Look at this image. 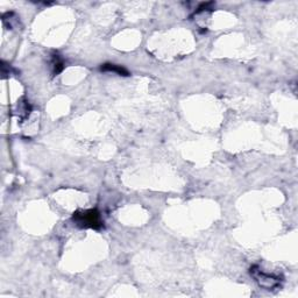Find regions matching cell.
Returning <instances> with one entry per match:
<instances>
[{
	"label": "cell",
	"mask_w": 298,
	"mask_h": 298,
	"mask_svg": "<svg viewBox=\"0 0 298 298\" xmlns=\"http://www.w3.org/2000/svg\"><path fill=\"white\" fill-rule=\"evenodd\" d=\"M73 221L82 228L99 229L104 225L101 213L97 210H86V211L75 212L73 216Z\"/></svg>",
	"instance_id": "cell-1"
},
{
	"label": "cell",
	"mask_w": 298,
	"mask_h": 298,
	"mask_svg": "<svg viewBox=\"0 0 298 298\" xmlns=\"http://www.w3.org/2000/svg\"><path fill=\"white\" fill-rule=\"evenodd\" d=\"M250 275L255 279L257 284H259L261 288H264L267 290H274L279 288L281 285L282 280L279 276L270 275V274L263 273L259 267H257V266H254V267L250 268Z\"/></svg>",
	"instance_id": "cell-2"
},
{
	"label": "cell",
	"mask_w": 298,
	"mask_h": 298,
	"mask_svg": "<svg viewBox=\"0 0 298 298\" xmlns=\"http://www.w3.org/2000/svg\"><path fill=\"white\" fill-rule=\"evenodd\" d=\"M101 70L104 73H114L119 75V76H128L129 73L127 71L124 67L112 64V63H105L101 67Z\"/></svg>",
	"instance_id": "cell-3"
},
{
	"label": "cell",
	"mask_w": 298,
	"mask_h": 298,
	"mask_svg": "<svg viewBox=\"0 0 298 298\" xmlns=\"http://www.w3.org/2000/svg\"><path fill=\"white\" fill-rule=\"evenodd\" d=\"M51 64H53L54 75H57L58 73H61V71L63 70V61H62V58L58 56V55H54Z\"/></svg>",
	"instance_id": "cell-4"
}]
</instances>
